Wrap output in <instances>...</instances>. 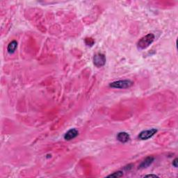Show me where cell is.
Wrapping results in <instances>:
<instances>
[{
  "instance_id": "cell-4",
  "label": "cell",
  "mask_w": 178,
  "mask_h": 178,
  "mask_svg": "<svg viewBox=\"0 0 178 178\" xmlns=\"http://www.w3.org/2000/svg\"><path fill=\"white\" fill-rule=\"evenodd\" d=\"M157 132V129H156L155 128L144 130L139 134V138L141 140H148L153 137Z\"/></svg>"
},
{
  "instance_id": "cell-3",
  "label": "cell",
  "mask_w": 178,
  "mask_h": 178,
  "mask_svg": "<svg viewBox=\"0 0 178 178\" xmlns=\"http://www.w3.org/2000/svg\"><path fill=\"white\" fill-rule=\"evenodd\" d=\"M93 64L97 68L104 66L106 64L105 55L101 53L96 54L93 57Z\"/></svg>"
},
{
  "instance_id": "cell-8",
  "label": "cell",
  "mask_w": 178,
  "mask_h": 178,
  "mask_svg": "<svg viewBox=\"0 0 178 178\" xmlns=\"http://www.w3.org/2000/svg\"><path fill=\"white\" fill-rule=\"evenodd\" d=\"M17 47H18V43H17V41H11L8 45V47H7L8 52L9 54H13L14 52H16Z\"/></svg>"
},
{
  "instance_id": "cell-9",
  "label": "cell",
  "mask_w": 178,
  "mask_h": 178,
  "mask_svg": "<svg viewBox=\"0 0 178 178\" xmlns=\"http://www.w3.org/2000/svg\"><path fill=\"white\" fill-rule=\"evenodd\" d=\"M123 175V173L122 171H117V172H115L114 173H112V174L108 175V177H115V178H117V177H122Z\"/></svg>"
},
{
  "instance_id": "cell-12",
  "label": "cell",
  "mask_w": 178,
  "mask_h": 178,
  "mask_svg": "<svg viewBox=\"0 0 178 178\" xmlns=\"http://www.w3.org/2000/svg\"><path fill=\"white\" fill-rule=\"evenodd\" d=\"M145 177H157L158 176H157V175H146Z\"/></svg>"
},
{
  "instance_id": "cell-5",
  "label": "cell",
  "mask_w": 178,
  "mask_h": 178,
  "mask_svg": "<svg viewBox=\"0 0 178 178\" xmlns=\"http://www.w3.org/2000/svg\"><path fill=\"white\" fill-rule=\"evenodd\" d=\"M78 134L79 131L76 129H71L66 133V134L64 136V139L66 141H70V140L76 138L78 136Z\"/></svg>"
},
{
  "instance_id": "cell-6",
  "label": "cell",
  "mask_w": 178,
  "mask_h": 178,
  "mask_svg": "<svg viewBox=\"0 0 178 178\" xmlns=\"http://www.w3.org/2000/svg\"><path fill=\"white\" fill-rule=\"evenodd\" d=\"M117 139L120 142H121V143H125L129 141L130 137H129V135L127 132L123 131V132H120L118 134V135H117Z\"/></svg>"
},
{
  "instance_id": "cell-1",
  "label": "cell",
  "mask_w": 178,
  "mask_h": 178,
  "mask_svg": "<svg viewBox=\"0 0 178 178\" xmlns=\"http://www.w3.org/2000/svg\"><path fill=\"white\" fill-rule=\"evenodd\" d=\"M154 40V35L153 33H148L145 36L141 38L137 43V47L140 49H144L149 47L153 43Z\"/></svg>"
},
{
  "instance_id": "cell-2",
  "label": "cell",
  "mask_w": 178,
  "mask_h": 178,
  "mask_svg": "<svg viewBox=\"0 0 178 178\" xmlns=\"http://www.w3.org/2000/svg\"><path fill=\"white\" fill-rule=\"evenodd\" d=\"M133 85V82L131 80L128 79H125V80H119L111 83L109 86L114 89H125L130 88Z\"/></svg>"
},
{
  "instance_id": "cell-7",
  "label": "cell",
  "mask_w": 178,
  "mask_h": 178,
  "mask_svg": "<svg viewBox=\"0 0 178 178\" xmlns=\"http://www.w3.org/2000/svg\"><path fill=\"white\" fill-rule=\"evenodd\" d=\"M154 157H148L145 160L143 161V162L141 163V164H140V166H139V168H141V169H143V168H147V167H148L150 166V164H152V162H154Z\"/></svg>"
},
{
  "instance_id": "cell-11",
  "label": "cell",
  "mask_w": 178,
  "mask_h": 178,
  "mask_svg": "<svg viewBox=\"0 0 178 178\" xmlns=\"http://www.w3.org/2000/svg\"><path fill=\"white\" fill-rule=\"evenodd\" d=\"M177 161H178V160L176 158V159H175V160H173V166L174 167H175V168H177V162H178Z\"/></svg>"
},
{
  "instance_id": "cell-10",
  "label": "cell",
  "mask_w": 178,
  "mask_h": 178,
  "mask_svg": "<svg viewBox=\"0 0 178 178\" xmlns=\"http://www.w3.org/2000/svg\"><path fill=\"white\" fill-rule=\"evenodd\" d=\"M85 43L88 46H93L94 43H95V41L92 38H86L85 39Z\"/></svg>"
}]
</instances>
